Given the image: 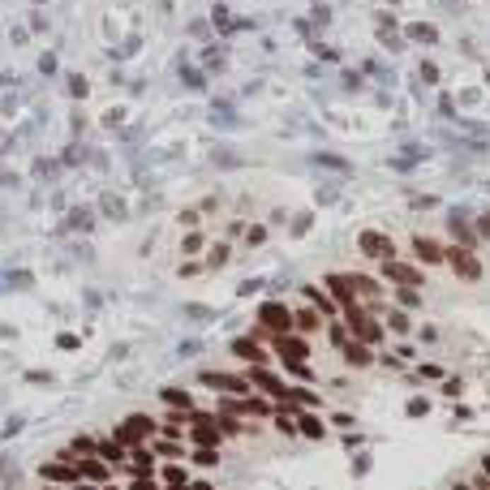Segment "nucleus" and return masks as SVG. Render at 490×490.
<instances>
[{"label": "nucleus", "instance_id": "52", "mask_svg": "<svg viewBox=\"0 0 490 490\" xmlns=\"http://www.w3.org/2000/svg\"><path fill=\"white\" fill-rule=\"evenodd\" d=\"M452 490H473V486H469V482H456V486H452Z\"/></svg>", "mask_w": 490, "mask_h": 490}, {"label": "nucleus", "instance_id": "45", "mask_svg": "<svg viewBox=\"0 0 490 490\" xmlns=\"http://www.w3.org/2000/svg\"><path fill=\"white\" fill-rule=\"evenodd\" d=\"M421 78H426V82H439V65H434V61H421Z\"/></svg>", "mask_w": 490, "mask_h": 490}, {"label": "nucleus", "instance_id": "29", "mask_svg": "<svg viewBox=\"0 0 490 490\" xmlns=\"http://www.w3.org/2000/svg\"><path fill=\"white\" fill-rule=\"evenodd\" d=\"M284 370L297 378V383H318V374L310 370V361H284Z\"/></svg>", "mask_w": 490, "mask_h": 490}, {"label": "nucleus", "instance_id": "33", "mask_svg": "<svg viewBox=\"0 0 490 490\" xmlns=\"http://www.w3.org/2000/svg\"><path fill=\"white\" fill-rule=\"evenodd\" d=\"M396 301H400L404 310H417V305H421V293H417V288H400V284H396Z\"/></svg>", "mask_w": 490, "mask_h": 490}, {"label": "nucleus", "instance_id": "35", "mask_svg": "<svg viewBox=\"0 0 490 490\" xmlns=\"http://www.w3.org/2000/svg\"><path fill=\"white\" fill-rule=\"evenodd\" d=\"M224 262H228V245H215V250H211V258H206L202 267H206V271H215V267H224Z\"/></svg>", "mask_w": 490, "mask_h": 490}, {"label": "nucleus", "instance_id": "21", "mask_svg": "<svg viewBox=\"0 0 490 490\" xmlns=\"http://www.w3.org/2000/svg\"><path fill=\"white\" fill-rule=\"evenodd\" d=\"M211 26L220 30V35H233V30H245V26H254V22H237V18L228 13V5H215V9H211Z\"/></svg>", "mask_w": 490, "mask_h": 490}, {"label": "nucleus", "instance_id": "40", "mask_svg": "<svg viewBox=\"0 0 490 490\" xmlns=\"http://www.w3.org/2000/svg\"><path fill=\"white\" fill-rule=\"evenodd\" d=\"M65 82H69V95H74V99H82V95H86V78H82V74H69Z\"/></svg>", "mask_w": 490, "mask_h": 490}, {"label": "nucleus", "instance_id": "7", "mask_svg": "<svg viewBox=\"0 0 490 490\" xmlns=\"http://www.w3.org/2000/svg\"><path fill=\"white\" fill-rule=\"evenodd\" d=\"M357 250H361L366 258H374V262H387V258H396V241H392L387 233H378V228H366V233L357 237Z\"/></svg>", "mask_w": 490, "mask_h": 490}, {"label": "nucleus", "instance_id": "41", "mask_svg": "<svg viewBox=\"0 0 490 490\" xmlns=\"http://www.w3.org/2000/svg\"><path fill=\"white\" fill-rule=\"evenodd\" d=\"M417 374H421V378H443V366H439V361H421Z\"/></svg>", "mask_w": 490, "mask_h": 490}, {"label": "nucleus", "instance_id": "43", "mask_svg": "<svg viewBox=\"0 0 490 490\" xmlns=\"http://www.w3.org/2000/svg\"><path fill=\"white\" fill-rule=\"evenodd\" d=\"M134 52H138V35H129L125 47H112V57H134Z\"/></svg>", "mask_w": 490, "mask_h": 490}, {"label": "nucleus", "instance_id": "5", "mask_svg": "<svg viewBox=\"0 0 490 490\" xmlns=\"http://www.w3.org/2000/svg\"><path fill=\"white\" fill-rule=\"evenodd\" d=\"M198 378H202L211 392H220V396H250V392H254L250 378H245V374H233V370H224V374H220V370H202Z\"/></svg>", "mask_w": 490, "mask_h": 490}, {"label": "nucleus", "instance_id": "50", "mask_svg": "<svg viewBox=\"0 0 490 490\" xmlns=\"http://www.w3.org/2000/svg\"><path fill=\"white\" fill-rule=\"evenodd\" d=\"M482 477H486V482H490V456H486V460H482Z\"/></svg>", "mask_w": 490, "mask_h": 490}, {"label": "nucleus", "instance_id": "20", "mask_svg": "<svg viewBox=\"0 0 490 490\" xmlns=\"http://www.w3.org/2000/svg\"><path fill=\"white\" fill-rule=\"evenodd\" d=\"M322 327H327V318L318 310H310V305L293 310V332H322Z\"/></svg>", "mask_w": 490, "mask_h": 490}, {"label": "nucleus", "instance_id": "47", "mask_svg": "<svg viewBox=\"0 0 490 490\" xmlns=\"http://www.w3.org/2000/svg\"><path fill=\"white\" fill-rule=\"evenodd\" d=\"M477 237H490V215H482V220H477Z\"/></svg>", "mask_w": 490, "mask_h": 490}, {"label": "nucleus", "instance_id": "12", "mask_svg": "<svg viewBox=\"0 0 490 490\" xmlns=\"http://www.w3.org/2000/svg\"><path fill=\"white\" fill-rule=\"evenodd\" d=\"M301 297H305V301H310V310H318L327 322H332V318H340V305H336V297L327 293V288H318V284H305V288H301Z\"/></svg>", "mask_w": 490, "mask_h": 490}, {"label": "nucleus", "instance_id": "54", "mask_svg": "<svg viewBox=\"0 0 490 490\" xmlns=\"http://www.w3.org/2000/svg\"><path fill=\"white\" fill-rule=\"evenodd\" d=\"M163 9H173V0H163Z\"/></svg>", "mask_w": 490, "mask_h": 490}, {"label": "nucleus", "instance_id": "9", "mask_svg": "<svg viewBox=\"0 0 490 490\" xmlns=\"http://www.w3.org/2000/svg\"><path fill=\"white\" fill-rule=\"evenodd\" d=\"M443 262L456 271L460 280H469V284H473V280H482V262H477V258H473V250H465V245L443 250Z\"/></svg>", "mask_w": 490, "mask_h": 490}, {"label": "nucleus", "instance_id": "6", "mask_svg": "<svg viewBox=\"0 0 490 490\" xmlns=\"http://www.w3.org/2000/svg\"><path fill=\"white\" fill-rule=\"evenodd\" d=\"M378 271H383V280H387V284H400V288H421V284H426L421 267H413V262H404V258L378 262Z\"/></svg>", "mask_w": 490, "mask_h": 490}, {"label": "nucleus", "instance_id": "3", "mask_svg": "<svg viewBox=\"0 0 490 490\" xmlns=\"http://www.w3.org/2000/svg\"><path fill=\"white\" fill-rule=\"evenodd\" d=\"M155 434H159V421L155 417H146V413H134V417H125L117 430H112V439L121 443V448H142V443H151L155 439Z\"/></svg>", "mask_w": 490, "mask_h": 490}, {"label": "nucleus", "instance_id": "23", "mask_svg": "<svg viewBox=\"0 0 490 490\" xmlns=\"http://www.w3.org/2000/svg\"><path fill=\"white\" fill-rule=\"evenodd\" d=\"M155 477H159L163 486H189V469H185L181 460H163Z\"/></svg>", "mask_w": 490, "mask_h": 490}, {"label": "nucleus", "instance_id": "26", "mask_svg": "<svg viewBox=\"0 0 490 490\" xmlns=\"http://www.w3.org/2000/svg\"><path fill=\"white\" fill-rule=\"evenodd\" d=\"M327 340H332V349H344L353 336H349V327H344V318H332L327 322Z\"/></svg>", "mask_w": 490, "mask_h": 490}, {"label": "nucleus", "instance_id": "1", "mask_svg": "<svg viewBox=\"0 0 490 490\" xmlns=\"http://www.w3.org/2000/svg\"><path fill=\"white\" fill-rule=\"evenodd\" d=\"M340 318H344V327H349V336H353V340H361V344H370V349H378V344L387 340V327L378 322V314H370L361 301L340 305Z\"/></svg>", "mask_w": 490, "mask_h": 490}, {"label": "nucleus", "instance_id": "49", "mask_svg": "<svg viewBox=\"0 0 490 490\" xmlns=\"http://www.w3.org/2000/svg\"><path fill=\"white\" fill-rule=\"evenodd\" d=\"M69 490H99V486H91V482H78V486H69Z\"/></svg>", "mask_w": 490, "mask_h": 490}, {"label": "nucleus", "instance_id": "31", "mask_svg": "<svg viewBox=\"0 0 490 490\" xmlns=\"http://www.w3.org/2000/svg\"><path fill=\"white\" fill-rule=\"evenodd\" d=\"M202 57H206V69H224V61H228V52H224L220 43H206V52H202Z\"/></svg>", "mask_w": 490, "mask_h": 490}, {"label": "nucleus", "instance_id": "55", "mask_svg": "<svg viewBox=\"0 0 490 490\" xmlns=\"http://www.w3.org/2000/svg\"><path fill=\"white\" fill-rule=\"evenodd\" d=\"M30 5H47V0H30Z\"/></svg>", "mask_w": 490, "mask_h": 490}, {"label": "nucleus", "instance_id": "19", "mask_svg": "<svg viewBox=\"0 0 490 490\" xmlns=\"http://www.w3.org/2000/svg\"><path fill=\"white\" fill-rule=\"evenodd\" d=\"M448 228H452L456 245H465V250H473V245H477V233H473V224L465 220V211H452V215H448Z\"/></svg>", "mask_w": 490, "mask_h": 490}, {"label": "nucleus", "instance_id": "37", "mask_svg": "<svg viewBox=\"0 0 490 490\" xmlns=\"http://www.w3.org/2000/svg\"><path fill=\"white\" fill-rule=\"evenodd\" d=\"M310 47H314V57H322V61H340V52H336V47H327L322 39H314Z\"/></svg>", "mask_w": 490, "mask_h": 490}, {"label": "nucleus", "instance_id": "18", "mask_svg": "<svg viewBox=\"0 0 490 490\" xmlns=\"http://www.w3.org/2000/svg\"><path fill=\"white\" fill-rule=\"evenodd\" d=\"M297 434H301V439H327V421L314 409H301L297 413Z\"/></svg>", "mask_w": 490, "mask_h": 490}, {"label": "nucleus", "instance_id": "32", "mask_svg": "<svg viewBox=\"0 0 490 490\" xmlns=\"http://www.w3.org/2000/svg\"><path fill=\"white\" fill-rule=\"evenodd\" d=\"M215 125H228V129H233V125H241V121H237V112H233V103H224V99L215 103Z\"/></svg>", "mask_w": 490, "mask_h": 490}, {"label": "nucleus", "instance_id": "38", "mask_svg": "<svg viewBox=\"0 0 490 490\" xmlns=\"http://www.w3.org/2000/svg\"><path fill=\"white\" fill-rule=\"evenodd\" d=\"M39 74H43V78L57 74V52H43V57H39Z\"/></svg>", "mask_w": 490, "mask_h": 490}, {"label": "nucleus", "instance_id": "4", "mask_svg": "<svg viewBox=\"0 0 490 490\" xmlns=\"http://www.w3.org/2000/svg\"><path fill=\"white\" fill-rule=\"evenodd\" d=\"M245 378H250V387L258 392V396H267V400H284L288 396V383H284V374H276V370H271V366H245L241 370Z\"/></svg>", "mask_w": 490, "mask_h": 490}, {"label": "nucleus", "instance_id": "25", "mask_svg": "<svg viewBox=\"0 0 490 490\" xmlns=\"http://www.w3.org/2000/svg\"><path fill=\"white\" fill-rule=\"evenodd\" d=\"M181 86H185V91H194V95H202V91H206V74H202L198 65L181 61Z\"/></svg>", "mask_w": 490, "mask_h": 490}, {"label": "nucleus", "instance_id": "46", "mask_svg": "<svg viewBox=\"0 0 490 490\" xmlns=\"http://www.w3.org/2000/svg\"><path fill=\"white\" fill-rule=\"evenodd\" d=\"M262 241H267V228H262V224H254V228H250V245H262Z\"/></svg>", "mask_w": 490, "mask_h": 490}, {"label": "nucleus", "instance_id": "39", "mask_svg": "<svg viewBox=\"0 0 490 490\" xmlns=\"http://www.w3.org/2000/svg\"><path fill=\"white\" fill-rule=\"evenodd\" d=\"M378 35H383V47H387V52H404V39H400L396 30H378Z\"/></svg>", "mask_w": 490, "mask_h": 490}, {"label": "nucleus", "instance_id": "10", "mask_svg": "<svg viewBox=\"0 0 490 490\" xmlns=\"http://www.w3.org/2000/svg\"><path fill=\"white\" fill-rule=\"evenodd\" d=\"M271 349L280 353V361H310V340L301 332H288V336H271Z\"/></svg>", "mask_w": 490, "mask_h": 490}, {"label": "nucleus", "instance_id": "44", "mask_svg": "<svg viewBox=\"0 0 490 490\" xmlns=\"http://www.w3.org/2000/svg\"><path fill=\"white\" fill-rule=\"evenodd\" d=\"M426 409H430V400H426V396H413V400H409V413H413V417H421Z\"/></svg>", "mask_w": 490, "mask_h": 490}, {"label": "nucleus", "instance_id": "14", "mask_svg": "<svg viewBox=\"0 0 490 490\" xmlns=\"http://www.w3.org/2000/svg\"><path fill=\"white\" fill-rule=\"evenodd\" d=\"M146 448L155 452V460H159V465H163V460H181V456L189 452V443H185V439H173V434H155V439H151Z\"/></svg>", "mask_w": 490, "mask_h": 490}, {"label": "nucleus", "instance_id": "16", "mask_svg": "<svg viewBox=\"0 0 490 490\" xmlns=\"http://www.w3.org/2000/svg\"><path fill=\"white\" fill-rule=\"evenodd\" d=\"M340 357H344L349 370H370V366H374V349L361 344V340H349V344L340 349Z\"/></svg>", "mask_w": 490, "mask_h": 490}, {"label": "nucleus", "instance_id": "53", "mask_svg": "<svg viewBox=\"0 0 490 490\" xmlns=\"http://www.w3.org/2000/svg\"><path fill=\"white\" fill-rule=\"evenodd\" d=\"M163 490H189V486H163Z\"/></svg>", "mask_w": 490, "mask_h": 490}, {"label": "nucleus", "instance_id": "51", "mask_svg": "<svg viewBox=\"0 0 490 490\" xmlns=\"http://www.w3.org/2000/svg\"><path fill=\"white\" fill-rule=\"evenodd\" d=\"M99 490H125V486H121V482H107V486H99Z\"/></svg>", "mask_w": 490, "mask_h": 490}, {"label": "nucleus", "instance_id": "36", "mask_svg": "<svg viewBox=\"0 0 490 490\" xmlns=\"http://www.w3.org/2000/svg\"><path fill=\"white\" fill-rule=\"evenodd\" d=\"M194 465L211 469V465H220V456H215V448H198V452H194Z\"/></svg>", "mask_w": 490, "mask_h": 490}, {"label": "nucleus", "instance_id": "22", "mask_svg": "<svg viewBox=\"0 0 490 490\" xmlns=\"http://www.w3.org/2000/svg\"><path fill=\"white\" fill-rule=\"evenodd\" d=\"M413 254H417V262H430V267L443 262V245L430 241V237H413Z\"/></svg>", "mask_w": 490, "mask_h": 490}, {"label": "nucleus", "instance_id": "24", "mask_svg": "<svg viewBox=\"0 0 490 490\" xmlns=\"http://www.w3.org/2000/svg\"><path fill=\"white\" fill-rule=\"evenodd\" d=\"M159 400L168 404V409H185V413L198 404V400H194V392H185V387H163V392H159Z\"/></svg>", "mask_w": 490, "mask_h": 490}, {"label": "nucleus", "instance_id": "34", "mask_svg": "<svg viewBox=\"0 0 490 490\" xmlns=\"http://www.w3.org/2000/svg\"><path fill=\"white\" fill-rule=\"evenodd\" d=\"M314 163H322V168H336V173H349V159H340V155H314Z\"/></svg>", "mask_w": 490, "mask_h": 490}, {"label": "nucleus", "instance_id": "28", "mask_svg": "<svg viewBox=\"0 0 490 490\" xmlns=\"http://www.w3.org/2000/svg\"><path fill=\"white\" fill-rule=\"evenodd\" d=\"M383 327L392 336H409V314L404 310H387V318H383Z\"/></svg>", "mask_w": 490, "mask_h": 490}, {"label": "nucleus", "instance_id": "11", "mask_svg": "<svg viewBox=\"0 0 490 490\" xmlns=\"http://www.w3.org/2000/svg\"><path fill=\"white\" fill-rule=\"evenodd\" d=\"M233 357L245 361V366H267V344L250 332V336H237L233 340Z\"/></svg>", "mask_w": 490, "mask_h": 490}, {"label": "nucleus", "instance_id": "15", "mask_svg": "<svg viewBox=\"0 0 490 490\" xmlns=\"http://www.w3.org/2000/svg\"><path fill=\"white\" fill-rule=\"evenodd\" d=\"M95 456H99V460H107L112 469H121V465L129 460V448H121V443L112 439V434H99V439H95Z\"/></svg>", "mask_w": 490, "mask_h": 490}, {"label": "nucleus", "instance_id": "13", "mask_svg": "<svg viewBox=\"0 0 490 490\" xmlns=\"http://www.w3.org/2000/svg\"><path fill=\"white\" fill-rule=\"evenodd\" d=\"M39 482H47V486H78V469L65 465V460H47V465H39Z\"/></svg>", "mask_w": 490, "mask_h": 490}, {"label": "nucleus", "instance_id": "30", "mask_svg": "<svg viewBox=\"0 0 490 490\" xmlns=\"http://www.w3.org/2000/svg\"><path fill=\"white\" fill-rule=\"evenodd\" d=\"M271 421H276V430L284 434V439H301V434H297V417H288V413H271Z\"/></svg>", "mask_w": 490, "mask_h": 490}, {"label": "nucleus", "instance_id": "42", "mask_svg": "<svg viewBox=\"0 0 490 490\" xmlns=\"http://www.w3.org/2000/svg\"><path fill=\"white\" fill-rule=\"evenodd\" d=\"M198 250H202V237H198V233H189V237L181 241V254H198Z\"/></svg>", "mask_w": 490, "mask_h": 490}, {"label": "nucleus", "instance_id": "8", "mask_svg": "<svg viewBox=\"0 0 490 490\" xmlns=\"http://www.w3.org/2000/svg\"><path fill=\"white\" fill-rule=\"evenodd\" d=\"M74 469H78V482H91V486H107V482H117V469L107 465V460H99V456H78V460H74Z\"/></svg>", "mask_w": 490, "mask_h": 490}, {"label": "nucleus", "instance_id": "27", "mask_svg": "<svg viewBox=\"0 0 490 490\" xmlns=\"http://www.w3.org/2000/svg\"><path fill=\"white\" fill-rule=\"evenodd\" d=\"M404 35H409L413 43H434V39H439V30H434L430 22H413V26H404Z\"/></svg>", "mask_w": 490, "mask_h": 490}, {"label": "nucleus", "instance_id": "48", "mask_svg": "<svg viewBox=\"0 0 490 490\" xmlns=\"http://www.w3.org/2000/svg\"><path fill=\"white\" fill-rule=\"evenodd\" d=\"M189 490H211V482H194V477H189Z\"/></svg>", "mask_w": 490, "mask_h": 490}, {"label": "nucleus", "instance_id": "2", "mask_svg": "<svg viewBox=\"0 0 490 490\" xmlns=\"http://www.w3.org/2000/svg\"><path fill=\"white\" fill-rule=\"evenodd\" d=\"M293 332V310L284 301H262L258 305V327H254V336L262 344H271V336H288Z\"/></svg>", "mask_w": 490, "mask_h": 490}, {"label": "nucleus", "instance_id": "17", "mask_svg": "<svg viewBox=\"0 0 490 490\" xmlns=\"http://www.w3.org/2000/svg\"><path fill=\"white\" fill-rule=\"evenodd\" d=\"M271 413H276V400H267V396H258V392H250V396H241V417L245 421H267Z\"/></svg>", "mask_w": 490, "mask_h": 490}]
</instances>
